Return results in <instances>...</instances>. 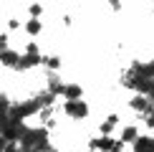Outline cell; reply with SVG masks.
<instances>
[{"label":"cell","mask_w":154,"mask_h":152,"mask_svg":"<svg viewBox=\"0 0 154 152\" xmlns=\"http://www.w3.org/2000/svg\"><path fill=\"white\" fill-rule=\"evenodd\" d=\"M23 30H25L28 36H38V33L43 30V21H38V18H30V21H25V23H23Z\"/></svg>","instance_id":"2"},{"label":"cell","mask_w":154,"mask_h":152,"mask_svg":"<svg viewBox=\"0 0 154 152\" xmlns=\"http://www.w3.org/2000/svg\"><path fill=\"white\" fill-rule=\"evenodd\" d=\"M63 112L68 114V117H73V119H83L88 114V106L83 104V101H63Z\"/></svg>","instance_id":"1"}]
</instances>
